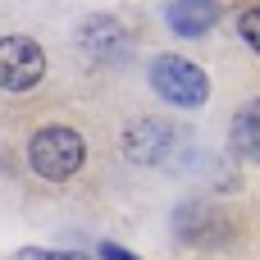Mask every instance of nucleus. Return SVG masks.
Instances as JSON below:
<instances>
[{
  "label": "nucleus",
  "instance_id": "f257e3e1",
  "mask_svg": "<svg viewBox=\"0 0 260 260\" xmlns=\"http://www.w3.org/2000/svg\"><path fill=\"white\" fill-rule=\"evenodd\" d=\"M27 165L46 183H64V178H73L82 169V137L73 128H64V123H50L27 142Z\"/></svg>",
  "mask_w": 260,
  "mask_h": 260
},
{
  "label": "nucleus",
  "instance_id": "f03ea898",
  "mask_svg": "<svg viewBox=\"0 0 260 260\" xmlns=\"http://www.w3.org/2000/svg\"><path fill=\"white\" fill-rule=\"evenodd\" d=\"M151 87H155L169 105H178V110H197V105H206V96H210V78H206L192 59H183V55H160V59L151 64Z\"/></svg>",
  "mask_w": 260,
  "mask_h": 260
},
{
  "label": "nucleus",
  "instance_id": "7ed1b4c3",
  "mask_svg": "<svg viewBox=\"0 0 260 260\" xmlns=\"http://www.w3.org/2000/svg\"><path fill=\"white\" fill-rule=\"evenodd\" d=\"M46 73V55L32 37H0V87L5 91H27Z\"/></svg>",
  "mask_w": 260,
  "mask_h": 260
},
{
  "label": "nucleus",
  "instance_id": "20e7f679",
  "mask_svg": "<svg viewBox=\"0 0 260 260\" xmlns=\"http://www.w3.org/2000/svg\"><path fill=\"white\" fill-rule=\"evenodd\" d=\"M78 46L91 55V59H101V64H119L123 55H128V32L114 23V18H87L82 23V32H78Z\"/></svg>",
  "mask_w": 260,
  "mask_h": 260
},
{
  "label": "nucleus",
  "instance_id": "39448f33",
  "mask_svg": "<svg viewBox=\"0 0 260 260\" xmlns=\"http://www.w3.org/2000/svg\"><path fill=\"white\" fill-rule=\"evenodd\" d=\"M174 142H178V133L169 128V123H155V119H142L137 128H128V155L137 160V165H160L169 151H174Z\"/></svg>",
  "mask_w": 260,
  "mask_h": 260
},
{
  "label": "nucleus",
  "instance_id": "423d86ee",
  "mask_svg": "<svg viewBox=\"0 0 260 260\" xmlns=\"http://www.w3.org/2000/svg\"><path fill=\"white\" fill-rule=\"evenodd\" d=\"M165 18H169V27L178 37H201V32H210L219 23V5L215 0H174Z\"/></svg>",
  "mask_w": 260,
  "mask_h": 260
},
{
  "label": "nucleus",
  "instance_id": "0eeeda50",
  "mask_svg": "<svg viewBox=\"0 0 260 260\" xmlns=\"http://www.w3.org/2000/svg\"><path fill=\"white\" fill-rule=\"evenodd\" d=\"M233 151H238L242 160L260 165V96L247 101V105L233 114Z\"/></svg>",
  "mask_w": 260,
  "mask_h": 260
},
{
  "label": "nucleus",
  "instance_id": "6e6552de",
  "mask_svg": "<svg viewBox=\"0 0 260 260\" xmlns=\"http://www.w3.org/2000/svg\"><path fill=\"white\" fill-rule=\"evenodd\" d=\"M238 32H242V41L260 55V5H256V9H247V14L238 18Z\"/></svg>",
  "mask_w": 260,
  "mask_h": 260
},
{
  "label": "nucleus",
  "instance_id": "1a4fd4ad",
  "mask_svg": "<svg viewBox=\"0 0 260 260\" xmlns=\"http://www.w3.org/2000/svg\"><path fill=\"white\" fill-rule=\"evenodd\" d=\"M101 260H137V256L123 251V247H114V242H105V247H101Z\"/></svg>",
  "mask_w": 260,
  "mask_h": 260
},
{
  "label": "nucleus",
  "instance_id": "9d476101",
  "mask_svg": "<svg viewBox=\"0 0 260 260\" xmlns=\"http://www.w3.org/2000/svg\"><path fill=\"white\" fill-rule=\"evenodd\" d=\"M46 260H96V256H82V251H59V256H46Z\"/></svg>",
  "mask_w": 260,
  "mask_h": 260
}]
</instances>
